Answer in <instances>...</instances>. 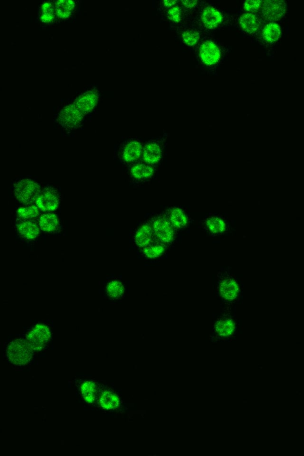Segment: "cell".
Wrapping results in <instances>:
<instances>
[{
    "instance_id": "1",
    "label": "cell",
    "mask_w": 304,
    "mask_h": 456,
    "mask_svg": "<svg viewBox=\"0 0 304 456\" xmlns=\"http://www.w3.org/2000/svg\"><path fill=\"white\" fill-rule=\"evenodd\" d=\"M7 356L12 364L22 366L31 361L32 358V350L26 341L16 339L10 342L8 345Z\"/></svg>"
},
{
    "instance_id": "2",
    "label": "cell",
    "mask_w": 304,
    "mask_h": 456,
    "mask_svg": "<svg viewBox=\"0 0 304 456\" xmlns=\"http://www.w3.org/2000/svg\"><path fill=\"white\" fill-rule=\"evenodd\" d=\"M41 188L38 183L30 179L20 180L15 185V195L20 202L30 204L38 198Z\"/></svg>"
},
{
    "instance_id": "3",
    "label": "cell",
    "mask_w": 304,
    "mask_h": 456,
    "mask_svg": "<svg viewBox=\"0 0 304 456\" xmlns=\"http://www.w3.org/2000/svg\"><path fill=\"white\" fill-rule=\"evenodd\" d=\"M51 336V331L48 326L38 325L28 334L26 342L32 351H41L48 343Z\"/></svg>"
},
{
    "instance_id": "4",
    "label": "cell",
    "mask_w": 304,
    "mask_h": 456,
    "mask_svg": "<svg viewBox=\"0 0 304 456\" xmlns=\"http://www.w3.org/2000/svg\"><path fill=\"white\" fill-rule=\"evenodd\" d=\"M84 116L73 103L66 106L60 111L58 121L64 129L73 130L81 123Z\"/></svg>"
},
{
    "instance_id": "5",
    "label": "cell",
    "mask_w": 304,
    "mask_h": 456,
    "mask_svg": "<svg viewBox=\"0 0 304 456\" xmlns=\"http://www.w3.org/2000/svg\"><path fill=\"white\" fill-rule=\"evenodd\" d=\"M37 206L43 211H54L59 208L60 199L56 192L47 188L36 198Z\"/></svg>"
},
{
    "instance_id": "6",
    "label": "cell",
    "mask_w": 304,
    "mask_h": 456,
    "mask_svg": "<svg viewBox=\"0 0 304 456\" xmlns=\"http://www.w3.org/2000/svg\"><path fill=\"white\" fill-rule=\"evenodd\" d=\"M286 3L284 1L273 0L264 2L263 14L269 20H278L286 13Z\"/></svg>"
},
{
    "instance_id": "7",
    "label": "cell",
    "mask_w": 304,
    "mask_h": 456,
    "mask_svg": "<svg viewBox=\"0 0 304 456\" xmlns=\"http://www.w3.org/2000/svg\"><path fill=\"white\" fill-rule=\"evenodd\" d=\"M153 230L159 240L163 243H169L173 241L174 230L167 220L160 217L153 223Z\"/></svg>"
},
{
    "instance_id": "8",
    "label": "cell",
    "mask_w": 304,
    "mask_h": 456,
    "mask_svg": "<svg viewBox=\"0 0 304 456\" xmlns=\"http://www.w3.org/2000/svg\"><path fill=\"white\" fill-rule=\"evenodd\" d=\"M200 52L201 58L206 65H214L220 60V50L213 42L207 41L203 43Z\"/></svg>"
},
{
    "instance_id": "9",
    "label": "cell",
    "mask_w": 304,
    "mask_h": 456,
    "mask_svg": "<svg viewBox=\"0 0 304 456\" xmlns=\"http://www.w3.org/2000/svg\"><path fill=\"white\" fill-rule=\"evenodd\" d=\"M98 100V95L94 91H89L84 93L74 102L78 110L84 115L91 113L96 105Z\"/></svg>"
},
{
    "instance_id": "10",
    "label": "cell",
    "mask_w": 304,
    "mask_h": 456,
    "mask_svg": "<svg viewBox=\"0 0 304 456\" xmlns=\"http://www.w3.org/2000/svg\"><path fill=\"white\" fill-rule=\"evenodd\" d=\"M162 149L157 143H150L143 149L144 160L149 164H156L162 158Z\"/></svg>"
},
{
    "instance_id": "11",
    "label": "cell",
    "mask_w": 304,
    "mask_h": 456,
    "mask_svg": "<svg viewBox=\"0 0 304 456\" xmlns=\"http://www.w3.org/2000/svg\"><path fill=\"white\" fill-rule=\"evenodd\" d=\"M223 20V16L215 8H206L202 14V20L206 27L213 29L218 26Z\"/></svg>"
},
{
    "instance_id": "12",
    "label": "cell",
    "mask_w": 304,
    "mask_h": 456,
    "mask_svg": "<svg viewBox=\"0 0 304 456\" xmlns=\"http://www.w3.org/2000/svg\"><path fill=\"white\" fill-rule=\"evenodd\" d=\"M143 153L141 143L137 141L129 142L124 148L123 157L126 163H131L138 160Z\"/></svg>"
},
{
    "instance_id": "13",
    "label": "cell",
    "mask_w": 304,
    "mask_h": 456,
    "mask_svg": "<svg viewBox=\"0 0 304 456\" xmlns=\"http://www.w3.org/2000/svg\"><path fill=\"white\" fill-rule=\"evenodd\" d=\"M153 238L152 228L149 225H144L140 228L135 235L134 241L140 247H145L151 242Z\"/></svg>"
},
{
    "instance_id": "14",
    "label": "cell",
    "mask_w": 304,
    "mask_h": 456,
    "mask_svg": "<svg viewBox=\"0 0 304 456\" xmlns=\"http://www.w3.org/2000/svg\"><path fill=\"white\" fill-rule=\"evenodd\" d=\"M17 230L22 237L26 240L35 239L39 234V229L35 224L31 221H24L17 225Z\"/></svg>"
},
{
    "instance_id": "15",
    "label": "cell",
    "mask_w": 304,
    "mask_h": 456,
    "mask_svg": "<svg viewBox=\"0 0 304 456\" xmlns=\"http://www.w3.org/2000/svg\"><path fill=\"white\" fill-rule=\"evenodd\" d=\"M240 24L243 30L249 33H256L260 27L258 17L252 13L243 15L240 18Z\"/></svg>"
},
{
    "instance_id": "16",
    "label": "cell",
    "mask_w": 304,
    "mask_h": 456,
    "mask_svg": "<svg viewBox=\"0 0 304 456\" xmlns=\"http://www.w3.org/2000/svg\"><path fill=\"white\" fill-rule=\"evenodd\" d=\"M220 292L224 299L227 300H233L239 294V286L235 280L227 279L221 283Z\"/></svg>"
},
{
    "instance_id": "17",
    "label": "cell",
    "mask_w": 304,
    "mask_h": 456,
    "mask_svg": "<svg viewBox=\"0 0 304 456\" xmlns=\"http://www.w3.org/2000/svg\"><path fill=\"white\" fill-rule=\"evenodd\" d=\"M39 226L45 232H54L59 228V219L55 214H45L39 220Z\"/></svg>"
},
{
    "instance_id": "18",
    "label": "cell",
    "mask_w": 304,
    "mask_h": 456,
    "mask_svg": "<svg viewBox=\"0 0 304 456\" xmlns=\"http://www.w3.org/2000/svg\"><path fill=\"white\" fill-rule=\"evenodd\" d=\"M281 29L277 23H270L264 28L263 36L266 41L273 43L279 40L281 36Z\"/></svg>"
},
{
    "instance_id": "19",
    "label": "cell",
    "mask_w": 304,
    "mask_h": 456,
    "mask_svg": "<svg viewBox=\"0 0 304 456\" xmlns=\"http://www.w3.org/2000/svg\"><path fill=\"white\" fill-rule=\"evenodd\" d=\"M75 7V1L71 0H60L55 2V10L58 16L61 18L69 17Z\"/></svg>"
},
{
    "instance_id": "20",
    "label": "cell",
    "mask_w": 304,
    "mask_h": 456,
    "mask_svg": "<svg viewBox=\"0 0 304 456\" xmlns=\"http://www.w3.org/2000/svg\"><path fill=\"white\" fill-rule=\"evenodd\" d=\"M131 174L137 179H146L153 176L154 169L152 166L145 164H137L132 167Z\"/></svg>"
},
{
    "instance_id": "21",
    "label": "cell",
    "mask_w": 304,
    "mask_h": 456,
    "mask_svg": "<svg viewBox=\"0 0 304 456\" xmlns=\"http://www.w3.org/2000/svg\"><path fill=\"white\" fill-rule=\"evenodd\" d=\"M100 404L104 409H114L119 405V399L112 392L105 391L100 397Z\"/></svg>"
},
{
    "instance_id": "22",
    "label": "cell",
    "mask_w": 304,
    "mask_h": 456,
    "mask_svg": "<svg viewBox=\"0 0 304 456\" xmlns=\"http://www.w3.org/2000/svg\"><path fill=\"white\" fill-rule=\"evenodd\" d=\"M172 225L177 228H181L187 224V217L184 212L179 208H174L170 213Z\"/></svg>"
},
{
    "instance_id": "23",
    "label": "cell",
    "mask_w": 304,
    "mask_h": 456,
    "mask_svg": "<svg viewBox=\"0 0 304 456\" xmlns=\"http://www.w3.org/2000/svg\"><path fill=\"white\" fill-rule=\"evenodd\" d=\"M81 394L84 400L87 402H94L96 397V388L95 384L92 381H88L84 382L81 386Z\"/></svg>"
},
{
    "instance_id": "24",
    "label": "cell",
    "mask_w": 304,
    "mask_h": 456,
    "mask_svg": "<svg viewBox=\"0 0 304 456\" xmlns=\"http://www.w3.org/2000/svg\"><path fill=\"white\" fill-rule=\"evenodd\" d=\"M108 295L112 298H120L123 295L125 288L122 283L118 280H113L108 283L107 286Z\"/></svg>"
},
{
    "instance_id": "25",
    "label": "cell",
    "mask_w": 304,
    "mask_h": 456,
    "mask_svg": "<svg viewBox=\"0 0 304 456\" xmlns=\"http://www.w3.org/2000/svg\"><path fill=\"white\" fill-rule=\"evenodd\" d=\"M207 225L210 231L215 234L224 232L226 228V225L224 221L217 217H212L208 219Z\"/></svg>"
},
{
    "instance_id": "26",
    "label": "cell",
    "mask_w": 304,
    "mask_h": 456,
    "mask_svg": "<svg viewBox=\"0 0 304 456\" xmlns=\"http://www.w3.org/2000/svg\"><path fill=\"white\" fill-rule=\"evenodd\" d=\"M17 213L18 216L23 219H31L35 217L39 214L38 208L35 206H31L28 208H21L18 209Z\"/></svg>"
},
{
    "instance_id": "27",
    "label": "cell",
    "mask_w": 304,
    "mask_h": 456,
    "mask_svg": "<svg viewBox=\"0 0 304 456\" xmlns=\"http://www.w3.org/2000/svg\"><path fill=\"white\" fill-rule=\"evenodd\" d=\"M234 326L233 323L230 320H224L219 322L217 325L216 329L221 335L227 336L231 334L233 331Z\"/></svg>"
},
{
    "instance_id": "28",
    "label": "cell",
    "mask_w": 304,
    "mask_h": 456,
    "mask_svg": "<svg viewBox=\"0 0 304 456\" xmlns=\"http://www.w3.org/2000/svg\"><path fill=\"white\" fill-rule=\"evenodd\" d=\"M182 39L189 46H193L197 43L200 38V35L197 32L193 30H187L182 33Z\"/></svg>"
},
{
    "instance_id": "29",
    "label": "cell",
    "mask_w": 304,
    "mask_h": 456,
    "mask_svg": "<svg viewBox=\"0 0 304 456\" xmlns=\"http://www.w3.org/2000/svg\"><path fill=\"white\" fill-rule=\"evenodd\" d=\"M164 251L165 248L162 245H157L145 248L144 253L147 258L155 259L162 255Z\"/></svg>"
},
{
    "instance_id": "30",
    "label": "cell",
    "mask_w": 304,
    "mask_h": 456,
    "mask_svg": "<svg viewBox=\"0 0 304 456\" xmlns=\"http://www.w3.org/2000/svg\"><path fill=\"white\" fill-rule=\"evenodd\" d=\"M54 15L51 3L46 2L42 6V20L44 22L48 23L54 19Z\"/></svg>"
},
{
    "instance_id": "31",
    "label": "cell",
    "mask_w": 304,
    "mask_h": 456,
    "mask_svg": "<svg viewBox=\"0 0 304 456\" xmlns=\"http://www.w3.org/2000/svg\"><path fill=\"white\" fill-rule=\"evenodd\" d=\"M168 17L174 22H180L181 19V10L178 7H174L169 10Z\"/></svg>"
},
{
    "instance_id": "32",
    "label": "cell",
    "mask_w": 304,
    "mask_h": 456,
    "mask_svg": "<svg viewBox=\"0 0 304 456\" xmlns=\"http://www.w3.org/2000/svg\"><path fill=\"white\" fill-rule=\"evenodd\" d=\"M261 4L260 1H247L244 3V9L248 12L256 11Z\"/></svg>"
},
{
    "instance_id": "33",
    "label": "cell",
    "mask_w": 304,
    "mask_h": 456,
    "mask_svg": "<svg viewBox=\"0 0 304 456\" xmlns=\"http://www.w3.org/2000/svg\"><path fill=\"white\" fill-rule=\"evenodd\" d=\"M182 2L184 6L188 9H192V8L196 6L198 2L197 1H183Z\"/></svg>"
},
{
    "instance_id": "34",
    "label": "cell",
    "mask_w": 304,
    "mask_h": 456,
    "mask_svg": "<svg viewBox=\"0 0 304 456\" xmlns=\"http://www.w3.org/2000/svg\"><path fill=\"white\" fill-rule=\"evenodd\" d=\"M164 6L169 7L174 6V4L176 3V1H164L163 2Z\"/></svg>"
}]
</instances>
